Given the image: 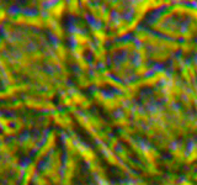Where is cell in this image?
I'll use <instances>...</instances> for the list:
<instances>
[{"label": "cell", "mask_w": 197, "mask_h": 185, "mask_svg": "<svg viewBox=\"0 0 197 185\" xmlns=\"http://www.w3.org/2000/svg\"><path fill=\"white\" fill-rule=\"evenodd\" d=\"M4 135L5 136H15L16 135V130L15 128H10V127H6V128H4Z\"/></svg>", "instance_id": "1"}, {"label": "cell", "mask_w": 197, "mask_h": 185, "mask_svg": "<svg viewBox=\"0 0 197 185\" xmlns=\"http://www.w3.org/2000/svg\"><path fill=\"white\" fill-rule=\"evenodd\" d=\"M26 21V17L22 15V14H19V15H17L16 16V20H15V24L16 25H22L24 22Z\"/></svg>", "instance_id": "2"}, {"label": "cell", "mask_w": 197, "mask_h": 185, "mask_svg": "<svg viewBox=\"0 0 197 185\" xmlns=\"http://www.w3.org/2000/svg\"><path fill=\"white\" fill-rule=\"evenodd\" d=\"M0 24H1V22H0Z\"/></svg>", "instance_id": "3"}]
</instances>
